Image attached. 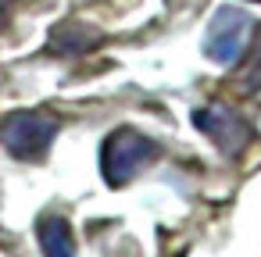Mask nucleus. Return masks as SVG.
<instances>
[{
    "instance_id": "1",
    "label": "nucleus",
    "mask_w": 261,
    "mask_h": 257,
    "mask_svg": "<svg viewBox=\"0 0 261 257\" xmlns=\"http://www.w3.org/2000/svg\"><path fill=\"white\" fill-rule=\"evenodd\" d=\"M58 136V122L40 111H15L0 122V143L18 161H43Z\"/></svg>"
},
{
    "instance_id": "2",
    "label": "nucleus",
    "mask_w": 261,
    "mask_h": 257,
    "mask_svg": "<svg viewBox=\"0 0 261 257\" xmlns=\"http://www.w3.org/2000/svg\"><path fill=\"white\" fill-rule=\"evenodd\" d=\"M154 139H147L143 132L136 129H115L104 143V154H100V168H104V179L111 186H125L150 157H154Z\"/></svg>"
},
{
    "instance_id": "3",
    "label": "nucleus",
    "mask_w": 261,
    "mask_h": 257,
    "mask_svg": "<svg viewBox=\"0 0 261 257\" xmlns=\"http://www.w3.org/2000/svg\"><path fill=\"white\" fill-rule=\"evenodd\" d=\"M247 29H250V18L240 8H218L204 36V54L215 65H236L247 43Z\"/></svg>"
},
{
    "instance_id": "4",
    "label": "nucleus",
    "mask_w": 261,
    "mask_h": 257,
    "mask_svg": "<svg viewBox=\"0 0 261 257\" xmlns=\"http://www.w3.org/2000/svg\"><path fill=\"white\" fill-rule=\"evenodd\" d=\"M193 125L204 132V136H211L215 143H218V150L222 154H240L243 147H247V139H250V125L236 115V111H229V107H200L197 115H193Z\"/></svg>"
},
{
    "instance_id": "5",
    "label": "nucleus",
    "mask_w": 261,
    "mask_h": 257,
    "mask_svg": "<svg viewBox=\"0 0 261 257\" xmlns=\"http://www.w3.org/2000/svg\"><path fill=\"white\" fill-rule=\"evenodd\" d=\"M40 246H43V257H75L72 229L61 214L40 218Z\"/></svg>"
},
{
    "instance_id": "6",
    "label": "nucleus",
    "mask_w": 261,
    "mask_h": 257,
    "mask_svg": "<svg viewBox=\"0 0 261 257\" xmlns=\"http://www.w3.org/2000/svg\"><path fill=\"white\" fill-rule=\"evenodd\" d=\"M79 33H83V25H75V36H68V25H61L50 36V47L61 50V54H75V50H86V47L97 43V33H86V36H79Z\"/></svg>"
},
{
    "instance_id": "7",
    "label": "nucleus",
    "mask_w": 261,
    "mask_h": 257,
    "mask_svg": "<svg viewBox=\"0 0 261 257\" xmlns=\"http://www.w3.org/2000/svg\"><path fill=\"white\" fill-rule=\"evenodd\" d=\"M243 90H261V36L254 40V50H250L247 72H243Z\"/></svg>"
}]
</instances>
